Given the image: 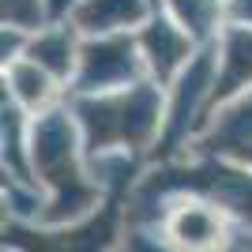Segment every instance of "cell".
Masks as SVG:
<instances>
[{
    "label": "cell",
    "mask_w": 252,
    "mask_h": 252,
    "mask_svg": "<svg viewBox=\"0 0 252 252\" xmlns=\"http://www.w3.org/2000/svg\"><path fill=\"white\" fill-rule=\"evenodd\" d=\"M0 15H4V27L11 31H38L45 27V0H0Z\"/></svg>",
    "instance_id": "4fadbf2b"
},
{
    "label": "cell",
    "mask_w": 252,
    "mask_h": 252,
    "mask_svg": "<svg viewBox=\"0 0 252 252\" xmlns=\"http://www.w3.org/2000/svg\"><path fill=\"white\" fill-rule=\"evenodd\" d=\"M79 49H83V34L75 31L72 23H45V27L27 34L23 57L42 64L45 72L57 75L64 87H72L75 68H79Z\"/></svg>",
    "instance_id": "30bf717a"
},
{
    "label": "cell",
    "mask_w": 252,
    "mask_h": 252,
    "mask_svg": "<svg viewBox=\"0 0 252 252\" xmlns=\"http://www.w3.org/2000/svg\"><path fill=\"white\" fill-rule=\"evenodd\" d=\"M4 94L19 105V109L38 117V113H49V109L68 102V87H64L57 75H49L42 64H34L31 57L19 53L15 61L4 64Z\"/></svg>",
    "instance_id": "9c48e42d"
},
{
    "label": "cell",
    "mask_w": 252,
    "mask_h": 252,
    "mask_svg": "<svg viewBox=\"0 0 252 252\" xmlns=\"http://www.w3.org/2000/svg\"><path fill=\"white\" fill-rule=\"evenodd\" d=\"M219 83H215V109L252 87V27L226 23L219 34Z\"/></svg>",
    "instance_id": "8fae6325"
},
{
    "label": "cell",
    "mask_w": 252,
    "mask_h": 252,
    "mask_svg": "<svg viewBox=\"0 0 252 252\" xmlns=\"http://www.w3.org/2000/svg\"><path fill=\"white\" fill-rule=\"evenodd\" d=\"M162 11V0H83L72 11V27L83 38L102 34H136Z\"/></svg>",
    "instance_id": "ba28073f"
},
{
    "label": "cell",
    "mask_w": 252,
    "mask_h": 252,
    "mask_svg": "<svg viewBox=\"0 0 252 252\" xmlns=\"http://www.w3.org/2000/svg\"><path fill=\"white\" fill-rule=\"evenodd\" d=\"M87 158L136 155L151 158L166 125V87L155 79L105 91V94H68Z\"/></svg>",
    "instance_id": "7a4b0ae2"
},
{
    "label": "cell",
    "mask_w": 252,
    "mask_h": 252,
    "mask_svg": "<svg viewBox=\"0 0 252 252\" xmlns=\"http://www.w3.org/2000/svg\"><path fill=\"white\" fill-rule=\"evenodd\" d=\"M192 151L230 158L237 166L252 169V87L241 91L237 98H230V102H222L211 113L207 128L192 143Z\"/></svg>",
    "instance_id": "52a82bcc"
},
{
    "label": "cell",
    "mask_w": 252,
    "mask_h": 252,
    "mask_svg": "<svg viewBox=\"0 0 252 252\" xmlns=\"http://www.w3.org/2000/svg\"><path fill=\"white\" fill-rule=\"evenodd\" d=\"M230 215L203 196H173L158 207L155 226L162 230V245L173 252H226L233 241Z\"/></svg>",
    "instance_id": "5b68a950"
},
{
    "label": "cell",
    "mask_w": 252,
    "mask_h": 252,
    "mask_svg": "<svg viewBox=\"0 0 252 252\" xmlns=\"http://www.w3.org/2000/svg\"><path fill=\"white\" fill-rule=\"evenodd\" d=\"M121 219H125L121 200H105L98 211H91L87 219L72 222V226L68 222L64 226L38 222V230H31L19 219H11L4 226V241L15 252H109L121 233Z\"/></svg>",
    "instance_id": "3957f363"
},
{
    "label": "cell",
    "mask_w": 252,
    "mask_h": 252,
    "mask_svg": "<svg viewBox=\"0 0 252 252\" xmlns=\"http://www.w3.org/2000/svg\"><path fill=\"white\" fill-rule=\"evenodd\" d=\"M226 19L237 27H252V0H226Z\"/></svg>",
    "instance_id": "9a60e30c"
},
{
    "label": "cell",
    "mask_w": 252,
    "mask_h": 252,
    "mask_svg": "<svg viewBox=\"0 0 252 252\" xmlns=\"http://www.w3.org/2000/svg\"><path fill=\"white\" fill-rule=\"evenodd\" d=\"M143 79L151 75L136 34H102V38H83L79 68L68 94H105V91L143 83Z\"/></svg>",
    "instance_id": "277c9868"
},
{
    "label": "cell",
    "mask_w": 252,
    "mask_h": 252,
    "mask_svg": "<svg viewBox=\"0 0 252 252\" xmlns=\"http://www.w3.org/2000/svg\"><path fill=\"white\" fill-rule=\"evenodd\" d=\"M136 38H139V49H143V61H147V75L158 87L173 83V79L185 72V64L196 57V49H200V42H196L166 8L158 11L147 27H139Z\"/></svg>",
    "instance_id": "8992f818"
},
{
    "label": "cell",
    "mask_w": 252,
    "mask_h": 252,
    "mask_svg": "<svg viewBox=\"0 0 252 252\" xmlns=\"http://www.w3.org/2000/svg\"><path fill=\"white\" fill-rule=\"evenodd\" d=\"M162 8L185 27L200 45L219 42V34L226 31V0H162Z\"/></svg>",
    "instance_id": "7c38bea8"
},
{
    "label": "cell",
    "mask_w": 252,
    "mask_h": 252,
    "mask_svg": "<svg viewBox=\"0 0 252 252\" xmlns=\"http://www.w3.org/2000/svg\"><path fill=\"white\" fill-rule=\"evenodd\" d=\"M79 4H83V0H45V19L49 23H68Z\"/></svg>",
    "instance_id": "5bb4252c"
},
{
    "label": "cell",
    "mask_w": 252,
    "mask_h": 252,
    "mask_svg": "<svg viewBox=\"0 0 252 252\" xmlns=\"http://www.w3.org/2000/svg\"><path fill=\"white\" fill-rule=\"evenodd\" d=\"M31 169L34 181L49 189L42 211V226H64L79 222L102 203V185L87 162L83 136L75 125L72 105L64 102L49 113L31 117Z\"/></svg>",
    "instance_id": "6da1fadb"
}]
</instances>
